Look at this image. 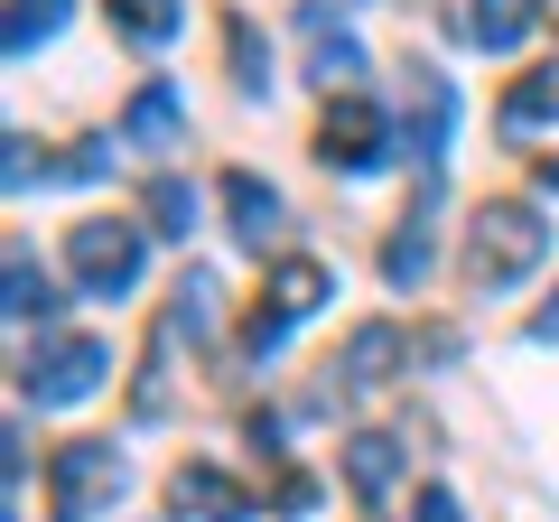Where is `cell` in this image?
Here are the masks:
<instances>
[{"label": "cell", "mask_w": 559, "mask_h": 522, "mask_svg": "<svg viewBox=\"0 0 559 522\" xmlns=\"http://www.w3.org/2000/svg\"><path fill=\"white\" fill-rule=\"evenodd\" d=\"M540 252H550V224H540V205H485L476 224H466V281L476 289H513L522 271H540Z\"/></svg>", "instance_id": "cell-1"}, {"label": "cell", "mask_w": 559, "mask_h": 522, "mask_svg": "<svg viewBox=\"0 0 559 522\" xmlns=\"http://www.w3.org/2000/svg\"><path fill=\"white\" fill-rule=\"evenodd\" d=\"M140 234L150 224H121V215H94L66 234V271H75L84 299H121V289L140 281Z\"/></svg>", "instance_id": "cell-2"}, {"label": "cell", "mask_w": 559, "mask_h": 522, "mask_svg": "<svg viewBox=\"0 0 559 522\" xmlns=\"http://www.w3.org/2000/svg\"><path fill=\"white\" fill-rule=\"evenodd\" d=\"M103 373H112L103 336H38V355L20 364V392H28L38 411H66V402H84Z\"/></svg>", "instance_id": "cell-3"}, {"label": "cell", "mask_w": 559, "mask_h": 522, "mask_svg": "<svg viewBox=\"0 0 559 522\" xmlns=\"http://www.w3.org/2000/svg\"><path fill=\"white\" fill-rule=\"evenodd\" d=\"M121 476H131V466L112 458V439H75V448H57V466H47V503H57V522H94L103 503L121 495Z\"/></svg>", "instance_id": "cell-4"}, {"label": "cell", "mask_w": 559, "mask_h": 522, "mask_svg": "<svg viewBox=\"0 0 559 522\" xmlns=\"http://www.w3.org/2000/svg\"><path fill=\"white\" fill-rule=\"evenodd\" d=\"M448 131H457V94H448L439 66H411V84H401V141H411V159L439 178L448 159Z\"/></svg>", "instance_id": "cell-5"}, {"label": "cell", "mask_w": 559, "mask_h": 522, "mask_svg": "<svg viewBox=\"0 0 559 522\" xmlns=\"http://www.w3.org/2000/svg\"><path fill=\"white\" fill-rule=\"evenodd\" d=\"M318 159L345 168V178L382 168V112H373L364 94H336V103H326V121H318Z\"/></svg>", "instance_id": "cell-6"}, {"label": "cell", "mask_w": 559, "mask_h": 522, "mask_svg": "<svg viewBox=\"0 0 559 522\" xmlns=\"http://www.w3.org/2000/svg\"><path fill=\"white\" fill-rule=\"evenodd\" d=\"M168 513H187V522H252V495H242L224 466H178V476H168Z\"/></svg>", "instance_id": "cell-7"}, {"label": "cell", "mask_w": 559, "mask_h": 522, "mask_svg": "<svg viewBox=\"0 0 559 522\" xmlns=\"http://www.w3.org/2000/svg\"><path fill=\"white\" fill-rule=\"evenodd\" d=\"M392 364H401V327H355V345H345V392H382V382H392Z\"/></svg>", "instance_id": "cell-8"}, {"label": "cell", "mask_w": 559, "mask_h": 522, "mask_svg": "<svg viewBox=\"0 0 559 522\" xmlns=\"http://www.w3.org/2000/svg\"><path fill=\"white\" fill-rule=\"evenodd\" d=\"M224 215H234V234L252 242V252H261V242L280 234V197H271V187L252 178V168H234V178H224Z\"/></svg>", "instance_id": "cell-9"}, {"label": "cell", "mask_w": 559, "mask_h": 522, "mask_svg": "<svg viewBox=\"0 0 559 522\" xmlns=\"http://www.w3.org/2000/svg\"><path fill=\"white\" fill-rule=\"evenodd\" d=\"M401 476V439H382V429H364V439H345V485H355L364 503H382Z\"/></svg>", "instance_id": "cell-10"}, {"label": "cell", "mask_w": 559, "mask_h": 522, "mask_svg": "<svg viewBox=\"0 0 559 522\" xmlns=\"http://www.w3.org/2000/svg\"><path fill=\"white\" fill-rule=\"evenodd\" d=\"M308 66H318V84L336 94V84L364 75V47L345 38V28H326V10H308Z\"/></svg>", "instance_id": "cell-11"}, {"label": "cell", "mask_w": 559, "mask_h": 522, "mask_svg": "<svg viewBox=\"0 0 559 522\" xmlns=\"http://www.w3.org/2000/svg\"><path fill=\"white\" fill-rule=\"evenodd\" d=\"M532 20H540V0H476V10H466V38L476 47H522Z\"/></svg>", "instance_id": "cell-12"}, {"label": "cell", "mask_w": 559, "mask_h": 522, "mask_svg": "<svg viewBox=\"0 0 559 522\" xmlns=\"http://www.w3.org/2000/svg\"><path fill=\"white\" fill-rule=\"evenodd\" d=\"M112 10V28L121 38H140V47H168L178 38V20H187V0H103Z\"/></svg>", "instance_id": "cell-13"}, {"label": "cell", "mask_w": 559, "mask_h": 522, "mask_svg": "<svg viewBox=\"0 0 559 522\" xmlns=\"http://www.w3.org/2000/svg\"><path fill=\"white\" fill-rule=\"evenodd\" d=\"M121 131H131L140 150H168V141H178V94H168V84H140L131 112H121Z\"/></svg>", "instance_id": "cell-14"}, {"label": "cell", "mask_w": 559, "mask_h": 522, "mask_svg": "<svg viewBox=\"0 0 559 522\" xmlns=\"http://www.w3.org/2000/svg\"><path fill=\"white\" fill-rule=\"evenodd\" d=\"M261 299H271V308H280V318L299 327V318H308V308H318V299H326V261H280V271H271V289H261Z\"/></svg>", "instance_id": "cell-15"}, {"label": "cell", "mask_w": 559, "mask_h": 522, "mask_svg": "<svg viewBox=\"0 0 559 522\" xmlns=\"http://www.w3.org/2000/svg\"><path fill=\"white\" fill-rule=\"evenodd\" d=\"M10 327H28V318H47V308H57V289H47V271L38 261H28V242H10Z\"/></svg>", "instance_id": "cell-16"}, {"label": "cell", "mask_w": 559, "mask_h": 522, "mask_svg": "<svg viewBox=\"0 0 559 522\" xmlns=\"http://www.w3.org/2000/svg\"><path fill=\"white\" fill-rule=\"evenodd\" d=\"M140 215H150V234H197V187L187 178H150V197H140Z\"/></svg>", "instance_id": "cell-17"}, {"label": "cell", "mask_w": 559, "mask_h": 522, "mask_svg": "<svg viewBox=\"0 0 559 522\" xmlns=\"http://www.w3.org/2000/svg\"><path fill=\"white\" fill-rule=\"evenodd\" d=\"M57 28H66V0H10V28L0 38H10V57H38Z\"/></svg>", "instance_id": "cell-18"}, {"label": "cell", "mask_w": 559, "mask_h": 522, "mask_svg": "<svg viewBox=\"0 0 559 522\" xmlns=\"http://www.w3.org/2000/svg\"><path fill=\"white\" fill-rule=\"evenodd\" d=\"M503 121H522V131H532V121H559V66H532V75L503 94Z\"/></svg>", "instance_id": "cell-19"}, {"label": "cell", "mask_w": 559, "mask_h": 522, "mask_svg": "<svg viewBox=\"0 0 559 522\" xmlns=\"http://www.w3.org/2000/svg\"><path fill=\"white\" fill-rule=\"evenodd\" d=\"M382 281H392V289H419V281H429V224H401V234L382 242Z\"/></svg>", "instance_id": "cell-20"}, {"label": "cell", "mask_w": 559, "mask_h": 522, "mask_svg": "<svg viewBox=\"0 0 559 522\" xmlns=\"http://www.w3.org/2000/svg\"><path fill=\"white\" fill-rule=\"evenodd\" d=\"M224 47H234V84L261 94V84H271V47L252 38V20H224Z\"/></svg>", "instance_id": "cell-21"}, {"label": "cell", "mask_w": 559, "mask_h": 522, "mask_svg": "<svg viewBox=\"0 0 559 522\" xmlns=\"http://www.w3.org/2000/svg\"><path fill=\"white\" fill-rule=\"evenodd\" d=\"M271 495H280V513H308V503H318V485H308V476H280Z\"/></svg>", "instance_id": "cell-22"}, {"label": "cell", "mask_w": 559, "mask_h": 522, "mask_svg": "<svg viewBox=\"0 0 559 522\" xmlns=\"http://www.w3.org/2000/svg\"><path fill=\"white\" fill-rule=\"evenodd\" d=\"M419 522H466V513H457V495H439V485H429V495H419Z\"/></svg>", "instance_id": "cell-23"}, {"label": "cell", "mask_w": 559, "mask_h": 522, "mask_svg": "<svg viewBox=\"0 0 559 522\" xmlns=\"http://www.w3.org/2000/svg\"><path fill=\"white\" fill-rule=\"evenodd\" d=\"M532 336H540V345H559V299H550V308L532 318Z\"/></svg>", "instance_id": "cell-24"}, {"label": "cell", "mask_w": 559, "mask_h": 522, "mask_svg": "<svg viewBox=\"0 0 559 522\" xmlns=\"http://www.w3.org/2000/svg\"><path fill=\"white\" fill-rule=\"evenodd\" d=\"M318 10H364V0H318Z\"/></svg>", "instance_id": "cell-25"}]
</instances>
